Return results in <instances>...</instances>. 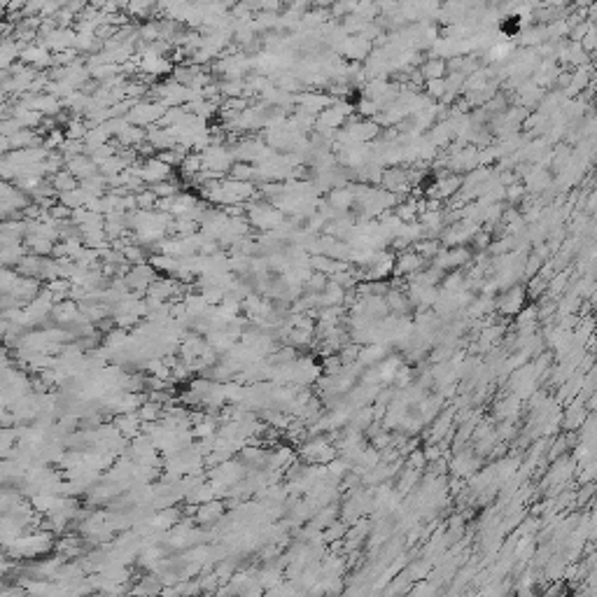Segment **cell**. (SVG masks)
<instances>
[{"label": "cell", "mask_w": 597, "mask_h": 597, "mask_svg": "<svg viewBox=\"0 0 597 597\" xmlns=\"http://www.w3.org/2000/svg\"><path fill=\"white\" fill-rule=\"evenodd\" d=\"M52 546H54L52 532H47V530H33V532H23L21 536H17L12 544L5 546V553L12 558L31 560V558L45 556L47 551H52Z\"/></svg>", "instance_id": "6da1fadb"}, {"label": "cell", "mask_w": 597, "mask_h": 597, "mask_svg": "<svg viewBox=\"0 0 597 597\" xmlns=\"http://www.w3.org/2000/svg\"><path fill=\"white\" fill-rule=\"evenodd\" d=\"M136 176L143 180L145 185H156V182H164V180L171 178V166H166L161 159H156V156H152V159H147L145 164L136 166Z\"/></svg>", "instance_id": "7a4b0ae2"}, {"label": "cell", "mask_w": 597, "mask_h": 597, "mask_svg": "<svg viewBox=\"0 0 597 597\" xmlns=\"http://www.w3.org/2000/svg\"><path fill=\"white\" fill-rule=\"evenodd\" d=\"M19 61L38 70V68H47V65H54V56H52V52L47 50V47L28 45V47H23V50H21Z\"/></svg>", "instance_id": "3957f363"}, {"label": "cell", "mask_w": 597, "mask_h": 597, "mask_svg": "<svg viewBox=\"0 0 597 597\" xmlns=\"http://www.w3.org/2000/svg\"><path fill=\"white\" fill-rule=\"evenodd\" d=\"M65 171H68L75 180H80V182H82V180L96 176V173H98V166L94 164L89 154H80V156H72L70 161H65Z\"/></svg>", "instance_id": "277c9868"}, {"label": "cell", "mask_w": 597, "mask_h": 597, "mask_svg": "<svg viewBox=\"0 0 597 597\" xmlns=\"http://www.w3.org/2000/svg\"><path fill=\"white\" fill-rule=\"evenodd\" d=\"M114 430L122 439H136L143 434V420L138 418V413H122L114 420Z\"/></svg>", "instance_id": "5b68a950"}, {"label": "cell", "mask_w": 597, "mask_h": 597, "mask_svg": "<svg viewBox=\"0 0 597 597\" xmlns=\"http://www.w3.org/2000/svg\"><path fill=\"white\" fill-rule=\"evenodd\" d=\"M224 514V506L222 502H208V504H198L196 506V521L203 523V525H213V523L220 521V516Z\"/></svg>", "instance_id": "8992f818"}, {"label": "cell", "mask_w": 597, "mask_h": 597, "mask_svg": "<svg viewBox=\"0 0 597 597\" xmlns=\"http://www.w3.org/2000/svg\"><path fill=\"white\" fill-rule=\"evenodd\" d=\"M52 187H54V191H56V194H63V191H70V189H77V180L70 176L68 171H59L56 176L52 178V182H50Z\"/></svg>", "instance_id": "52a82bcc"}, {"label": "cell", "mask_w": 597, "mask_h": 597, "mask_svg": "<svg viewBox=\"0 0 597 597\" xmlns=\"http://www.w3.org/2000/svg\"><path fill=\"white\" fill-rule=\"evenodd\" d=\"M26 245L28 250L33 252L35 257H47L54 252V243L47 238H40V236H26Z\"/></svg>", "instance_id": "ba28073f"}, {"label": "cell", "mask_w": 597, "mask_h": 597, "mask_svg": "<svg viewBox=\"0 0 597 597\" xmlns=\"http://www.w3.org/2000/svg\"><path fill=\"white\" fill-rule=\"evenodd\" d=\"M523 297H525V294H523L521 287H511L509 292H506L504 301H502V311H506V313L521 311L523 308Z\"/></svg>", "instance_id": "9c48e42d"}, {"label": "cell", "mask_w": 597, "mask_h": 597, "mask_svg": "<svg viewBox=\"0 0 597 597\" xmlns=\"http://www.w3.org/2000/svg\"><path fill=\"white\" fill-rule=\"evenodd\" d=\"M422 266V255H411V252H408V255H404L401 259H399V264H397V271H399V273H408V271H415V269H420Z\"/></svg>", "instance_id": "30bf717a"}, {"label": "cell", "mask_w": 597, "mask_h": 597, "mask_svg": "<svg viewBox=\"0 0 597 597\" xmlns=\"http://www.w3.org/2000/svg\"><path fill=\"white\" fill-rule=\"evenodd\" d=\"M443 61H432V63H427L425 65V72H427V77H430V80H439V77L443 75Z\"/></svg>", "instance_id": "8fae6325"}, {"label": "cell", "mask_w": 597, "mask_h": 597, "mask_svg": "<svg viewBox=\"0 0 597 597\" xmlns=\"http://www.w3.org/2000/svg\"><path fill=\"white\" fill-rule=\"evenodd\" d=\"M5 331H8V320L0 317V341L5 339Z\"/></svg>", "instance_id": "7c38bea8"}]
</instances>
